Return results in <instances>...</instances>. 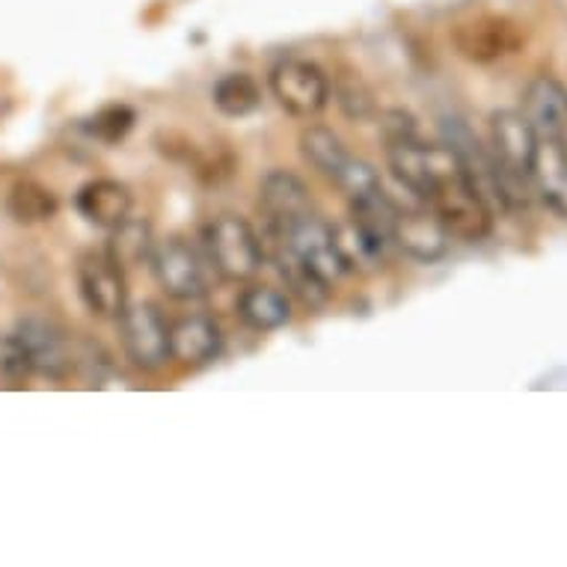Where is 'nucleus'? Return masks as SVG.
Instances as JSON below:
<instances>
[{
    "instance_id": "1",
    "label": "nucleus",
    "mask_w": 567,
    "mask_h": 567,
    "mask_svg": "<svg viewBox=\"0 0 567 567\" xmlns=\"http://www.w3.org/2000/svg\"><path fill=\"white\" fill-rule=\"evenodd\" d=\"M422 203L437 215L449 238L475 244L491 235V205L484 203V196L466 178L461 161L455 158V152L449 150L446 143L431 146L429 182H425V190H422Z\"/></svg>"
},
{
    "instance_id": "2",
    "label": "nucleus",
    "mask_w": 567,
    "mask_h": 567,
    "mask_svg": "<svg viewBox=\"0 0 567 567\" xmlns=\"http://www.w3.org/2000/svg\"><path fill=\"white\" fill-rule=\"evenodd\" d=\"M538 134L520 111H496L491 116V155L499 176V205L526 208L532 190V158Z\"/></svg>"
},
{
    "instance_id": "3",
    "label": "nucleus",
    "mask_w": 567,
    "mask_h": 567,
    "mask_svg": "<svg viewBox=\"0 0 567 567\" xmlns=\"http://www.w3.org/2000/svg\"><path fill=\"white\" fill-rule=\"evenodd\" d=\"M75 369V351L63 327L45 318H24L7 342V372L12 378L21 374H45V378H65Z\"/></svg>"
},
{
    "instance_id": "4",
    "label": "nucleus",
    "mask_w": 567,
    "mask_h": 567,
    "mask_svg": "<svg viewBox=\"0 0 567 567\" xmlns=\"http://www.w3.org/2000/svg\"><path fill=\"white\" fill-rule=\"evenodd\" d=\"M203 244L212 268L229 282L250 279L265 261L259 235L252 233V226L238 215L212 217L203 229Z\"/></svg>"
},
{
    "instance_id": "5",
    "label": "nucleus",
    "mask_w": 567,
    "mask_h": 567,
    "mask_svg": "<svg viewBox=\"0 0 567 567\" xmlns=\"http://www.w3.org/2000/svg\"><path fill=\"white\" fill-rule=\"evenodd\" d=\"M300 155L307 158V164L321 173L324 178L336 182L348 196L365 194L381 187V176L374 173L372 164L353 158L348 146H344L339 134L324 125H312L300 134Z\"/></svg>"
},
{
    "instance_id": "6",
    "label": "nucleus",
    "mask_w": 567,
    "mask_h": 567,
    "mask_svg": "<svg viewBox=\"0 0 567 567\" xmlns=\"http://www.w3.org/2000/svg\"><path fill=\"white\" fill-rule=\"evenodd\" d=\"M268 86L279 107L298 120H312L330 102V81L324 69L303 56L279 60L268 75Z\"/></svg>"
},
{
    "instance_id": "7",
    "label": "nucleus",
    "mask_w": 567,
    "mask_h": 567,
    "mask_svg": "<svg viewBox=\"0 0 567 567\" xmlns=\"http://www.w3.org/2000/svg\"><path fill=\"white\" fill-rule=\"evenodd\" d=\"M116 321L125 357L143 372H158L169 360V324L161 307L152 300H140L125 307Z\"/></svg>"
},
{
    "instance_id": "8",
    "label": "nucleus",
    "mask_w": 567,
    "mask_h": 567,
    "mask_svg": "<svg viewBox=\"0 0 567 567\" xmlns=\"http://www.w3.org/2000/svg\"><path fill=\"white\" fill-rule=\"evenodd\" d=\"M78 291L86 309L99 318H120L128 307L125 268L107 250H90L78 259Z\"/></svg>"
},
{
    "instance_id": "9",
    "label": "nucleus",
    "mask_w": 567,
    "mask_h": 567,
    "mask_svg": "<svg viewBox=\"0 0 567 567\" xmlns=\"http://www.w3.org/2000/svg\"><path fill=\"white\" fill-rule=\"evenodd\" d=\"M526 42L523 30L517 21L505 19V16H475L452 30V45L457 54L470 60V63H496L503 56L517 54Z\"/></svg>"
},
{
    "instance_id": "10",
    "label": "nucleus",
    "mask_w": 567,
    "mask_h": 567,
    "mask_svg": "<svg viewBox=\"0 0 567 567\" xmlns=\"http://www.w3.org/2000/svg\"><path fill=\"white\" fill-rule=\"evenodd\" d=\"M152 274L173 300H196L208 295V265L185 238H167L152 250Z\"/></svg>"
},
{
    "instance_id": "11",
    "label": "nucleus",
    "mask_w": 567,
    "mask_h": 567,
    "mask_svg": "<svg viewBox=\"0 0 567 567\" xmlns=\"http://www.w3.org/2000/svg\"><path fill=\"white\" fill-rule=\"evenodd\" d=\"M449 233L416 196L404 194V203L395 199V247L416 261H437L449 247Z\"/></svg>"
},
{
    "instance_id": "12",
    "label": "nucleus",
    "mask_w": 567,
    "mask_h": 567,
    "mask_svg": "<svg viewBox=\"0 0 567 567\" xmlns=\"http://www.w3.org/2000/svg\"><path fill=\"white\" fill-rule=\"evenodd\" d=\"M259 205L261 215L268 220L270 235L289 229L291 224H298L300 217L316 212L309 187L295 173H286V169H274V173L265 176L259 187Z\"/></svg>"
},
{
    "instance_id": "13",
    "label": "nucleus",
    "mask_w": 567,
    "mask_h": 567,
    "mask_svg": "<svg viewBox=\"0 0 567 567\" xmlns=\"http://www.w3.org/2000/svg\"><path fill=\"white\" fill-rule=\"evenodd\" d=\"M532 187L549 212L567 220V137H538L532 158Z\"/></svg>"
},
{
    "instance_id": "14",
    "label": "nucleus",
    "mask_w": 567,
    "mask_h": 567,
    "mask_svg": "<svg viewBox=\"0 0 567 567\" xmlns=\"http://www.w3.org/2000/svg\"><path fill=\"white\" fill-rule=\"evenodd\" d=\"M131 205H134V196L116 178H93L75 196L78 215L84 217L86 224L107 229V233L116 229L122 220H128Z\"/></svg>"
},
{
    "instance_id": "15",
    "label": "nucleus",
    "mask_w": 567,
    "mask_h": 567,
    "mask_svg": "<svg viewBox=\"0 0 567 567\" xmlns=\"http://www.w3.org/2000/svg\"><path fill=\"white\" fill-rule=\"evenodd\" d=\"M224 348V333L215 318L185 316L169 324V360L182 365H205Z\"/></svg>"
},
{
    "instance_id": "16",
    "label": "nucleus",
    "mask_w": 567,
    "mask_h": 567,
    "mask_svg": "<svg viewBox=\"0 0 567 567\" xmlns=\"http://www.w3.org/2000/svg\"><path fill=\"white\" fill-rule=\"evenodd\" d=\"M538 137H567V93L553 78H535L526 90V111Z\"/></svg>"
},
{
    "instance_id": "17",
    "label": "nucleus",
    "mask_w": 567,
    "mask_h": 567,
    "mask_svg": "<svg viewBox=\"0 0 567 567\" xmlns=\"http://www.w3.org/2000/svg\"><path fill=\"white\" fill-rule=\"evenodd\" d=\"M235 312L244 324L259 333L279 330L291 321V303L282 291L270 289V286H252L238 298Z\"/></svg>"
},
{
    "instance_id": "18",
    "label": "nucleus",
    "mask_w": 567,
    "mask_h": 567,
    "mask_svg": "<svg viewBox=\"0 0 567 567\" xmlns=\"http://www.w3.org/2000/svg\"><path fill=\"white\" fill-rule=\"evenodd\" d=\"M212 102L229 120H241V116L259 111L261 86L247 72H233V75H224L217 81L215 90H212Z\"/></svg>"
},
{
    "instance_id": "19",
    "label": "nucleus",
    "mask_w": 567,
    "mask_h": 567,
    "mask_svg": "<svg viewBox=\"0 0 567 567\" xmlns=\"http://www.w3.org/2000/svg\"><path fill=\"white\" fill-rule=\"evenodd\" d=\"M155 241H152V226L146 220L128 217L122 220L116 229H111V241H107V252L120 261L122 268H137L146 259H152Z\"/></svg>"
},
{
    "instance_id": "20",
    "label": "nucleus",
    "mask_w": 567,
    "mask_h": 567,
    "mask_svg": "<svg viewBox=\"0 0 567 567\" xmlns=\"http://www.w3.org/2000/svg\"><path fill=\"white\" fill-rule=\"evenodd\" d=\"M7 208L19 224H42V220H51L56 215L60 203L51 194V187L39 185L33 178H24L10 190Z\"/></svg>"
},
{
    "instance_id": "21",
    "label": "nucleus",
    "mask_w": 567,
    "mask_h": 567,
    "mask_svg": "<svg viewBox=\"0 0 567 567\" xmlns=\"http://www.w3.org/2000/svg\"><path fill=\"white\" fill-rule=\"evenodd\" d=\"M134 125V111L122 107V104H113V107H104L102 113H95V120L90 122V134L104 143H116L131 131Z\"/></svg>"
},
{
    "instance_id": "22",
    "label": "nucleus",
    "mask_w": 567,
    "mask_h": 567,
    "mask_svg": "<svg viewBox=\"0 0 567 567\" xmlns=\"http://www.w3.org/2000/svg\"><path fill=\"white\" fill-rule=\"evenodd\" d=\"M339 104H342V111L353 120H369L374 113V102L372 95L365 93L360 84H351V86H342L339 90Z\"/></svg>"
}]
</instances>
